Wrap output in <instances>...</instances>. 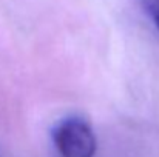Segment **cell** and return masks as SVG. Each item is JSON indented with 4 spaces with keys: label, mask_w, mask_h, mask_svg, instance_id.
I'll list each match as a JSON object with an SVG mask.
<instances>
[{
    "label": "cell",
    "mask_w": 159,
    "mask_h": 157,
    "mask_svg": "<svg viewBox=\"0 0 159 157\" xmlns=\"http://www.w3.org/2000/svg\"><path fill=\"white\" fill-rule=\"evenodd\" d=\"M53 140L62 157H93L96 153L93 129L80 117H68L57 123Z\"/></svg>",
    "instance_id": "6da1fadb"
},
{
    "label": "cell",
    "mask_w": 159,
    "mask_h": 157,
    "mask_svg": "<svg viewBox=\"0 0 159 157\" xmlns=\"http://www.w3.org/2000/svg\"><path fill=\"white\" fill-rule=\"evenodd\" d=\"M145 11L148 12V15L153 19L155 25L159 29V0H141Z\"/></svg>",
    "instance_id": "7a4b0ae2"
}]
</instances>
